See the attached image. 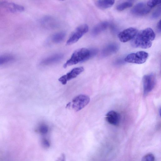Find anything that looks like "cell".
<instances>
[{
  "label": "cell",
  "instance_id": "d6986e66",
  "mask_svg": "<svg viewBox=\"0 0 161 161\" xmlns=\"http://www.w3.org/2000/svg\"><path fill=\"white\" fill-rule=\"evenodd\" d=\"M51 17H46L43 18L42 20V22L45 25L47 26H50L53 25L54 24V21Z\"/></svg>",
  "mask_w": 161,
  "mask_h": 161
},
{
  "label": "cell",
  "instance_id": "277c9868",
  "mask_svg": "<svg viewBox=\"0 0 161 161\" xmlns=\"http://www.w3.org/2000/svg\"><path fill=\"white\" fill-rule=\"evenodd\" d=\"M89 27L86 24L81 25L78 27L72 32L66 42V44L70 45L76 42L88 31Z\"/></svg>",
  "mask_w": 161,
  "mask_h": 161
},
{
  "label": "cell",
  "instance_id": "8fae6325",
  "mask_svg": "<svg viewBox=\"0 0 161 161\" xmlns=\"http://www.w3.org/2000/svg\"><path fill=\"white\" fill-rule=\"evenodd\" d=\"M119 48V45L117 43H110L103 48L102 52V55L103 57L110 55L117 52Z\"/></svg>",
  "mask_w": 161,
  "mask_h": 161
},
{
  "label": "cell",
  "instance_id": "7402d4cb",
  "mask_svg": "<svg viewBox=\"0 0 161 161\" xmlns=\"http://www.w3.org/2000/svg\"><path fill=\"white\" fill-rule=\"evenodd\" d=\"M155 158L154 155L151 153L148 154L143 157L142 161H154Z\"/></svg>",
  "mask_w": 161,
  "mask_h": 161
},
{
  "label": "cell",
  "instance_id": "4fadbf2b",
  "mask_svg": "<svg viewBox=\"0 0 161 161\" xmlns=\"http://www.w3.org/2000/svg\"><path fill=\"white\" fill-rule=\"evenodd\" d=\"M109 25L108 22L106 21L99 23L96 25L92 29V33L94 36L98 35L100 33L106 30Z\"/></svg>",
  "mask_w": 161,
  "mask_h": 161
},
{
  "label": "cell",
  "instance_id": "603a6c76",
  "mask_svg": "<svg viewBox=\"0 0 161 161\" xmlns=\"http://www.w3.org/2000/svg\"><path fill=\"white\" fill-rule=\"evenodd\" d=\"M161 3L160 0H149L147 3V4L148 6L152 8L157 5Z\"/></svg>",
  "mask_w": 161,
  "mask_h": 161
},
{
  "label": "cell",
  "instance_id": "ba28073f",
  "mask_svg": "<svg viewBox=\"0 0 161 161\" xmlns=\"http://www.w3.org/2000/svg\"><path fill=\"white\" fill-rule=\"evenodd\" d=\"M138 32L137 30L134 27H130L120 32L118 35L119 40L125 42L133 39Z\"/></svg>",
  "mask_w": 161,
  "mask_h": 161
},
{
  "label": "cell",
  "instance_id": "5b68a950",
  "mask_svg": "<svg viewBox=\"0 0 161 161\" xmlns=\"http://www.w3.org/2000/svg\"><path fill=\"white\" fill-rule=\"evenodd\" d=\"M143 92L146 95L151 92L154 87L156 84V77L153 73L144 75L142 78Z\"/></svg>",
  "mask_w": 161,
  "mask_h": 161
},
{
  "label": "cell",
  "instance_id": "8992f818",
  "mask_svg": "<svg viewBox=\"0 0 161 161\" xmlns=\"http://www.w3.org/2000/svg\"><path fill=\"white\" fill-rule=\"evenodd\" d=\"M0 8L7 12L11 13H20L25 10L23 6L7 1L0 2Z\"/></svg>",
  "mask_w": 161,
  "mask_h": 161
},
{
  "label": "cell",
  "instance_id": "ffe728a7",
  "mask_svg": "<svg viewBox=\"0 0 161 161\" xmlns=\"http://www.w3.org/2000/svg\"><path fill=\"white\" fill-rule=\"evenodd\" d=\"M48 128L46 124H42L40 125L38 128L39 132L43 134H46L48 131Z\"/></svg>",
  "mask_w": 161,
  "mask_h": 161
},
{
  "label": "cell",
  "instance_id": "2e32d148",
  "mask_svg": "<svg viewBox=\"0 0 161 161\" xmlns=\"http://www.w3.org/2000/svg\"><path fill=\"white\" fill-rule=\"evenodd\" d=\"M15 59V57L10 54L0 55V65L11 62Z\"/></svg>",
  "mask_w": 161,
  "mask_h": 161
},
{
  "label": "cell",
  "instance_id": "e0dca14e",
  "mask_svg": "<svg viewBox=\"0 0 161 161\" xmlns=\"http://www.w3.org/2000/svg\"><path fill=\"white\" fill-rule=\"evenodd\" d=\"M66 36L64 32H60L54 34L52 36V39L53 42L55 43L61 42L64 39Z\"/></svg>",
  "mask_w": 161,
  "mask_h": 161
},
{
  "label": "cell",
  "instance_id": "30bf717a",
  "mask_svg": "<svg viewBox=\"0 0 161 161\" xmlns=\"http://www.w3.org/2000/svg\"><path fill=\"white\" fill-rule=\"evenodd\" d=\"M120 115L117 112L113 110L109 111L106 115V120L109 124L118 125L120 121Z\"/></svg>",
  "mask_w": 161,
  "mask_h": 161
},
{
  "label": "cell",
  "instance_id": "5bb4252c",
  "mask_svg": "<svg viewBox=\"0 0 161 161\" xmlns=\"http://www.w3.org/2000/svg\"><path fill=\"white\" fill-rule=\"evenodd\" d=\"M84 70V69L82 67H76L73 69L66 75H64L67 81L76 77Z\"/></svg>",
  "mask_w": 161,
  "mask_h": 161
},
{
  "label": "cell",
  "instance_id": "6da1fadb",
  "mask_svg": "<svg viewBox=\"0 0 161 161\" xmlns=\"http://www.w3.org/2000/svg\"><path fill=\"white\" fill-rule=\"evenodd\" d=\"M155 37L153 30L151 28H147L137 32L132 39L131 45L134 47L148 48L151 47L152 42Z\"/></svg>",
  "mask_w": 161,
  "mask_h": 161
},
{
  "label": "cell",
  "instance_id": "3957f363",
  "mask_svg": "<svg viewBox=\"0 0 161 161\" xmlns=\"http://www.w3.org/2000/svg\"><path fill=\"white\" fill-rule=\"evenodd\" d=\"M148 57V54L147 52L139 51L128 54L125 58V61L128 63L141 64L144 63Z\"/></svg>",
  "mask_w": 161,
  "mask_h": 161
},
{
  "label": "cell",
  "instance_id": "cb8c5ba5",
  "mask_svg": "<svg viewBox=\"0 0 161 161\" xmlns=\"http://www.w3.org/2000/svg\"><path fill=\"white\" fill-rule=\"evenodd\" d=\"M58 80L63 85H65L67 83V81L64 75L58 79Z\"/></svg>",
  "mask_w": 161,
  "mask_h": 161
},
{
  "label": "cell",
  "instance_id": "d4e9b609",
  "mask_svg": "<svg viewBox=\"0 0 161 161\" xmlns=\"http://www.w3.org/2000/svg\"><path fill=\"white\" fill-rule=\"evenodd\" d=\"M157 28L159 32L161 31V20H160L157 25Z\"/></svg>",
  "mask_w": 161,
  "mask_h": 161
},
{
  "label": "cell",
  "instance_id": "7c38bea8",
  "mask_svg": "<svg viewBox=\"0 0 161 161\" xmlns=\"http://www.w3.org/2000/svg\"><path fill=\"white\" fill-rule=\"evenodd\" d=\"M64 55L61 53H57L51 55L44 59L41 62L43 65H47L58 62L61 60Z\"/></svg>",
  "mask_w": 161,
  "mask_h": 161
},
{
  "label": "cell",
  "instance_id": "ac0fdd59",
  "mask_svg": "<svg viewBox=\"0 0 161 161\" xmlns=\"http://www.w3.org/2000/svg\"><path fill=\"white\" fill-rule=\"evenodd\" d=\"M132 3L130 1H126L118 5L116 7L117 9L119 11H123L125 9L131 7Z\"/></svg>",
  "mask_w": 161,
  "mask_h": 161
},
{
  "label": "cell",
  "instance_id": "9c48e42d",
  "mask_svg": "<svg viewBox=\"0 0 161 161\" xmlns=\"http://www.w3.org/2000/svg\"><path fill=\"white\" fill-rule=\"evenodd\" d=\"M151 9L147 3L140 2L137 3L134 7L131 9V12L135 15H143L149 13Z\"/></svg>",
  "mask_w": 161,
  "mask_h": 161
},
{
  "label": "cell",
  "instance_id": "7a4b0ae2",
  "mask_svg": "<svg viewBox=\"0 0 161 161\" xmlns=\"http://www.w3.org/2000/svg\"><path fill=\"white\" fill-rule=\"evenodd\" d=\"M97 53V50L96 49L82 48L78 49L72 54L70 59L64 64V67L66 68L68 66L85 61L94 56Z\"/></svg>",
  "mask_w": 161,
  "mask_h": 161
},
{
  "label": "cell",
  "instance_id": "52a82bcc",
  "mask_svg": "<svg viewBox=\"0 0 161 161\" xmlns=\"http://www.w3.org/2000/svg\"><path fill=\"white\" fill-rule=\"evenodd\" d=\"M90 98L87 95L81 94L75 97L72 100V107L78 111L85 107L89 102Z\"/></svg>",
  "mask_w": 161,
  "mask_h": 161
},
{
  "label": "cell",
  "instance_id": "44dd1931",
  "mask_svg": "<svg viewBox=\"0 0 161 161\" xmlns=\"http://www.w3.org/2000/svg\"><path fill=\"white\" fill-rule=\"evenodd\" d=\"M161 7H158L153 13L151 18L153 19H156L161 15Z\"/></svg>",
  "mask_w": 161,
  "mask_h": 161
},
{
  "label": "cell",
  "instance_id": "9a60e30c",
  "mask_svg": "<svg viewBox=\"0 0 161 161\" xmlns=\"http://www.w3.org/2000/svg\"><path fill=\"white\" fill-rule=\"evenodd\" d=\"M114 0H97L95 2L96 6L101 9H105L112 7L114 4Z\"/></svg>",
  "mask_w": 161,
  "mask_h": 161
}]
</instances>
